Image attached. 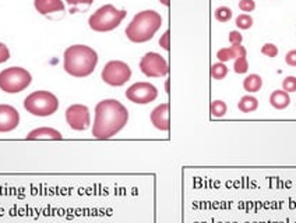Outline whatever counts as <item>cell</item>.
I'll return each mask as SVG.
<instances>
[{"instance_id": "10", "label": "cell", "mask_w": 296, "mask_h": 223, "mask_svg": "<svg viewBox=\"0 0 296 223\" xmlns=\"http://www.w3.org/2000/svg\"><path fill=\"white\" fill-rule=\"evenodd\" d=\"M126 98L137 105H147L158 98V89L151 83H136L126 89Z\"/></svg>"}, {"instance_id": "31", "label": "cell", "mask_w": 296, "mask_h": 223, "mask_svg": "<svg viewBox=\"0 0 296 223\" xmlns=\"http://www.w3.org/2000/svg\"><path fill=\"white\" fill-rule=\"evenodd\" d=\"M66 3L70 6H78V5L91 6L92 3H94V0H66Z\"/></svg>"}, {"instance_id": "8", "label": "cell", "mask_w": 296, "mask_h": 223, "mask_svg": "<svg viewBox=\"0 0 296 223\" xmlns=\"http://www.w3.org/2000/svg\"><path fill=\"white\" fill-rule=\"evenodd\" d=\"M140 70L147 77L161 78L169 74V64L159 53L148 52L140 60Z\"/></svg>"}, {"instance_id": "4", "label": "cell", "mask_w": 296, "mask_h": 223, "mask_svg": "<svg viewBox=\"0 0 296 223\" xmlns=\"http://www.w3.org/2000/svg\"><path fill=\"white\" fill-rule=\"evenodd\" d=\"M126 16H127L126 10H119L113 5H105L91 14L88 18V25L95 32H109L116 29Z\"/></svg>"}, {"instance_id": "9", "label": "cell", "mask_w": 296, "mask_h": 223, "mask_svg": "<svg viewBox=\"0 0 296 223\" xmlns=\"http://www.w3.org/2000/svg\"><path fill=\"white\" fill-rule=\"evenodd\" d=\"M66 123L74 131H85L91 126V115L88 106L74 103L66 109Z\"/></svg>"}, {"instance_id": "26", "label": "cell", "mask_w": 296, "mask_h": 223, "mask_svg": "<svg viewBox=\"0 0 296 223\" xmlns=\"http://www.w3.org/2000/svg\"><path fill=\"white\" fill-rule=\"evenodd\" d=\"M239 9L246 14H250L251 11H254V9H256V2L254 0H240Z\"/></svg>"}, {"instance_id": "3", "label": "cell", "mask_w": 296, "mask_h": 223, "mask_svg": "<svg viewBox=\"0 0 296 223\" xmlns=\"http://www.w3.org/2000/svg\"><path fill=\"white\" fill-rule=\"evenodd\" d=\"M162 25L161 14L155 10H144L137 13L131 22L126 27V36L133 44H144L154 38Z\"/></svg>"}, {"instance_id": "20", "label": "cell", "mask_w": 296, "mask_h": 223, "mask_svg": "<svg viewBox=\"0 0 296 223\" xmlns=\"http://www.w3.org/2000/svg\"><path fill=\"white\" fill-rule=\"evenodd\" d=\"M214 17H215V20L219 22H228L231 21V18L234 17V11L231 7L228 6H221V7H218L215 13H214Z\"/></svg>"}, {"instance_id": "27", "label": "cell", "mask_w": 296, "mask_h": 223, "mask_svg": "<svg viewBox=\"0 0 296 223\" xmlns=\"http://www.w3.org/2000/svg\"><path fill=\"white\" fill-rule=\"evenodd\" d=\"M159 46H161L162 49L167 50V52L171 50V31L169 29L165 31V33L159 38Z\"/></svg>"}, {"instance_id": "14", "label": "cell", "mask_w": 296, "mask_h": 223, "mask_svg": "<svg viewBox=\"0 0 296 223\" xmlns=\"http://www.w3.org/2000/svg\"><path fill=\"white\" fill-rule=\"evenodd\" d=\"M34 6L38 11L39 14H50V13H56V11L64 10V3L63 0H35Z\"/></svg>"}, {"instance_id": "18", "label": "cell", "mask_w": 296, "mask_h": 223, "mask_svg": "<svg viewBox=\"0 0 296 223\" xmlns=\"http://www.w3.org/2000/svg\"><path fill=\"white\" fill-rule=\"evenodd\" d=\"M262 88V78L258 74H249L243 80V89L247 94H256Z\"/></svg>"}, {"instance_id": "17", "label": "cell", "mask_w": 296, "mask_h": 223, "mask_svg": "<svg viewBox=\"0 0 296 223\" xmlns=\"http://www.w3.org/2000/svg\"><path fill=\"white\" fill-rule=\"evenodd\" d=\"M238 109L242 113H253L258 109V99L251 94L243 95L238 102Z\"/></svg>"}, {"instance_id": "28", "label": "cell", "mask_w": 296, "mask_h": 223, "mask_svg": "<svg viewBox=\"0 0 296 223\" xmlns=\"http://www.w3.org/2000/svg\"><path fill=\"white\" fill-rule=\"evenodd\" d=\"M229 42L232 45H242V42H243V35L239 31H231L229 32Z\"/></svg>"}, {"instance_id": "11", "label": "cell", "mask_w": 296, "mask_h": 223, "mask_svg": "<svg viewBox=\"0 0 296 223\" xmlns=\"http://www.w3.org/2000/svg\"><path fill=\"white\" fill-rule=\"evenodd\" d=\"M20 124V113L14 106L0 105V133L6 134L16 130Z\"/></svg>"}, {"instance_id": "12", "label": "cell", "mask_w": 296, "mask_h": 223, "mask_svg": "<svg viewBox=\"0 0 296 223\" xmlns=\"http://www.w3.org/2000/svg\"><path fill=\"white\" fill-rule=\"evenodd\" d=\"M169 115H171V105H169V102L158 105L155 109H152L150 115V120L152 123V126L156 130H159V131H167L168 133L171 130V119H169Z\"/></svg>"}, {"instance_id": "5", "label": "cell", "mask_w": 296, "mask_h": 223, "mask_svg": "<svg viewBox=\"0 0 296 223\" xmlns=\"http://www.w3.org/2000/svg\"><path fill=\"white\" fill-rule=\"evenodd\" d=\"M24 109L34 116L48 117L59 109V99L50 91H35L24 100Z\"/></svg>"}, {"instance_id": "6", "label": "cell", "mask_w": 296, "mask_h": 223, "mask_svg": "<svg viewBox=\"0 0 296 223\" xmlns=\"http://www.w3.org/2000/svg\"><path fill=\"white\" fill-rule=\"evenodd\" d=\"M32 83L31 72L22 67H9L0 72V89L7 94H18Z\"/></svg>"}, {"instance_id": "19", "label": "cell", "mask_w": 296, "mask_h": 223, "mask_svg": "<svg viewBox=\"0 0 296 223\" xmlns=\"http://www.w3.org/2000/svg\"><path fill=\"white\" fill-rule=\"evenodd\" d=\"M210 112H211L212 117L221 119L228 113V105H226V102H223L221 99L212 100L211 106H210Z\"/></svg>"}, {"instance_id": "29", "label": "cell", "mask_w": 296, "mask_h": 223, "mask_svg": "<svg viewBox=\"0 0 296 223\" xmlns=\"http://www.w3.org/2000/svg\"><path fill=\"white\" fill-rule=\"evenodd\" d=\"M9 59H10V50H9V48L5 44L0 42V64L6 63Z\"/></svg>"}, {"instance_id": "15", "label": "cell", "mask_w": 296, "mask_h": 223, "mask_svg": "<svg viewBox=\"0 0 296 223\" xmlns=\"http://www.w3.org/2000/svg\"><path fill=\"white\" fill-rule=\"evenodd\" d=\"M63 135L59 130H55L52 127H39L29 131L27 135V139H56L60 141Z\"/></svg>"}, {"instance_id": "16", "label": "cell", "mask_w": 296, "mask_h": 223, "mask_svg": "<svg viewBox=\"0 0 296 223\" xmlns=\"http://www.w3.org/2000/svg\"><path fill=\"white\" fill-rule=\"evenodd\" d=\"M270 105L277 110H284L290 105V96L284 89H275L270 95Z\"/></svg>"}, {"instance_id": "7", "label": "cell", "mask_w": 296, "mask_h": 223, "mask_svg": "<svg viewBox=\"0 0 296 223\" xmlns=\"http://www.w3.org/2000/svg\"><path fill=\"white\" fill-rule=\"evenodd\" d=\"M101 78L111 87H122L131 78V68L122 60H111L102 68Z\"/></svg>"}, {"instance_id": "1", "label": "cell", "mask_w": 296, "mask_h": 223, "mask_svg": "<svg viewBox=\"0 0 296 223\" xmlns=\"http://www.w3.org/2000/svg\"><path fill=\"white\" fill-rule=\"evenodd\" d=\"M128 123V110L122 102L116 99L100 100L95 106L92 123L94 138L109 139L122 131Z\"/></svg>"}, {"instance_id": "23", "label": "cell", "mask_w": 296, "mask_h": 223, "mask_svg": "<svg viewBox=\"0 0 296 223\" xmlns=\"http://www.w3.org/2000/svg\"><path fill=\"white\" fill-rule=\"evenodd\" d=\"M234 70L236 74H246L249 71V60L246 56H240L234 61Z\"/></svg>"}, {"instance_id": "22", "label": "cell", "mask_w": 296, "mask_h": 223, "mask_svg": "<svg viewBox=\"0 0 296 223\" xmlns=\"http://www.w3.org/2000/svg\"><path fill=\"white\" fill-rule=\"evenodd\" d=\"M235 24H236V27L239 28V29L246 31V29H250V28L253 27L254 21H253V17H251L250 14L242 13V14H239V16L236 17V21H235Z\"/></svg>"}, {"instance_id": "24", "label": "cell", "mask_w": 296, "mask_h": 223, "mask_svg": "<svg viewBox=\"0 0 296 223\" xmlns=\"http://www.w3.org/2000/svg\"><path fill=\"white\" fill-rule=\"evenodd\" d=\"M282 89L288 94L296 92V77L295 76H288L282 80Z\"/></svg>"}, {"instance_id": "13", "label": "cell", "mask_w": 296, "mask_h": 223, "mask_svg": "<svg viewBox=\"0 0 296 223\" xmlns=\"http://www.w3.org/2000/svg\"><path fill=\"white\" fill-rule=\"evenodd\" d=\"M240 56H247V50L243 45H232L231 48H222L217 52V59L221 63L235 60Z\"/></svg>"}, {"instance_id": "30", "label": "cell", "mask_w": 296, "mask_h": 223, "mask_svg": "<svg viewBox=\"0 0 296 223\" xmlns=\"http://www.w3.org/2000/svg\"><path fill=\"white\" fill-rule=\"evenodd\" d=\"M285 63L290 67H296V49L289 50V52L285 55Z\"/></svg>"}, {"instance_id": "25", "label": "cell", "mask_w": 296, "mask_h": 223, "mask_svg": "<svg viewBox=\"0 0 296 223\" xmlns=\"http://www.w3.org/2000/svg\"><path fill=\"white\" fill-rule=\"evenodd\" d=\"M261 53L264 56H267V57H277L279 53V49H278V46H277V45L270 44V42H268V44L262 45Z\"/></svg>"}, {"instance_id": "32", "label": "cell", "mask_w": 296, "mask_h": 223, "mask_svg": "<svg viewBox=\"0 0 296 223\" xmlns=\"http://www.w3.org/2000/svg\"><path fill=\"white\" fill-rule=\"evenodd\" d=\"M161 2V5L167 6V7H169L171 6V0H159Z\"/></svg>"}, {"instance_id": "2", "label": "cell", "mask_w": 296, "mask_h": 223, "mask_svg": "<svg viewBox=\"0 0 296 223\" xmlns=\"http://www.w3.org/2000/svg\"><path fill=\"white\" fill-rule=\"evenodd\" d=\"M96 64L98 53L87 45H72L64 50L63 68L72 77H88L94 72Z\"/></svg>"}, {"instance_id": "21", "label": "cell", "mask_w": 296, "mask_h": 223, "mask_svg": "<svg viewBox=\"0 0 296 223\" xmlns=\"http://www.w3.org/2000/svg\"><path fill=\"white\" fill-rule=\"evenodd\" d=\"M229 68L226 67L225 63H221V61H218L215 64H212L211 66V77L214 80H223V78L228 76Z\"/></svg>"}]
</instances>
